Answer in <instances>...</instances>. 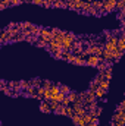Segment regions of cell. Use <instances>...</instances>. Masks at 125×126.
Here are the masks:
<instances>
[{"label":"cell","mask_w":125,"mask_h":126,"mask_svg":"<svg viewBox=\"0 0 125 126\" xmlns=\"http://www.w3.org/2000/svg\"><path fill=\"white\" fill-rule=\"evenodd\" d=\"M116 4H118V0H103V12L109 13L116 10Z\"/></svg>","instance_id":"cell-1"},{"label":"cell","mask_w":125,"mask_h":126,"mask_svg":"<svg viewBox=\"0 0 125 126\" xmlns=\"http://www.w3.org/2000/svg\"><path fill=\"white\" fill-rule=\"evenodd\" d=\"M102 60H103V59H100V57H97V56L93 54V56H88V57H87V64H88V66H93V67H97Z\"/></svg>","instance_id":"cell-2"},{"label":"cell","mask_w":125,"mask_h":126,"mask_svg":"<svg viewBox=\"0 0 125 126\" xmlns=\"http://www.w3.org/2000/svg\"><path fill=\"white\" fill-rule=\"evenodd\" d=\"M40 110H41L43 113H52V109H50V101L43 100V101L40 103Z\"/></svg>","instance_id":"cell-3"},{"label":"cell","mask_w":125,"mask_h":126,"mask_svg":"<svg viewBox=\"0 0 125 126\" xmlns=\"http://www.w3.org/2000/svg\"><path fill=\"white\" fill-rule=\"evenodd\" d=\"M94 101H97V97H96V93L94 91H87L85 93V104H90V103H94Z\"/></svg>","instance_id":"cell-4"},{"label":"cell","mask_w":125,"mask_h":126,"mask_svg":"<svg viewBox=\"0 0 125 126\" xmlns=\"http://www.w3.org/2000/svg\"><path fill=\"white\" fill-rule=\"evenodd\" d=\"M63 116H66V117H74L75 116V111H74V107L72 106H65V110H63Z\"/></svg>","instance_id":"cell-5"},{"label":"cell","mask_w":125,"mask_h":126,"mask_svg":"<svg viewBox=\"0 0 125 126\" xmlns=\"http://www.w3.org/2000/svg\"><path fill=\"white\" fill-rule=\"evenodd\" d=\"M74 64H78V66L87 64V57H85L84 54H78V56L75 57V62H74Z\"/></svg>","instance_id":"cell-6"},{"label":"cell","mask_w":125,"mask_h":126,"mask_svg":"<svg viewBox=\"0 0 125 126\" xmlns=\"http://www.w3.org/2000/svg\"><path fill=\"white\" fill-rule=\"evenodd\" d=\"M118 50L119 51H124L125 53V35H121L119 38H118Z\"/></svg>","instance_id":"cell-7"},{"label":"cell","mask_w":125,"mask_h":126,"mask_svg":"<svg viewBox=\"0 0 125 126\" xmlns=\"http://www.w3.org/2000/svg\"><path fill=\"white\" fill-rule=\"evenodd\" d=\"M78 97H80V94H78V93H74V91H71V93L68 94V98H69L71 104H75L77 100H78Z\"/></svg>","instance_id":"cell-8"},{"label":"cell","mask_w":125,"mask_h":126,"mask_svg":"<svg viewBox=\"0 0 125 126\" xmlns=\"http://www.w3.org/2000/svg\"><path fill=\"white\" fill-rule=\"evenodd\" d=\"M103 75H104V79L110 81V79H112V67H109V69L103 70Z\"/></svg>","instance_id":"cell-9"},{"label":"cell","mask_w":125,"mask_h":126,"mask_svg":"<svg viewBox=\"0 0 125 126\" xmlns=\"http://www.w3.org/2000/svg\"><path fill=\"white\" fill-rule=\"evenodd\" d=\"M100 88L107 93V90H109V81H107V79H103V81L100 82Z\"/></svg>","instance_id":"cell-10"},{"label":"cell","mask_w":125,"mask_h":126,"mask_svg":"<svg viewBox=\"0 0 125 126\" xmlns=\"http://www.w3.org/2000/svg\"><path fill=\"white\" fill-rule=\"evenodd\" d=\"M59 106H61V103H58V101H50V109H52L53 113L59 109Z\"/></svg>","instance_id":"cell-11"},{"label":"cell","mask_w":125,"mask_h":126,"mask_svg":"<svg viewBox=\"0 0 125 126\" xmlns=\"http://www.w3.org/2000/svg\"><path fill=\"white\" fill-rule=\"evenodd\" d=\"M106 95V91L104 90H102V88H99L97 91H96V97L97 98H100V100H103V97Z\"/></svg>","instance_id":"cell-12"},{"label":"cell","mask_w":125,"mask_h":126,"mask_svg":"<svg viewBox=\"0 0 125 126\" xmlns=\"http://www.w3.org/2000/svg\"><path fill=\"white\" fill-rule=\"evenodd\" d=\"M53 85H55V84H53V82H50V81H43V84H41V87H43V88H46V90H50Z\"/></svg>","instance_id":"cell-13"},{"label":"cell","mask_w":125,"mask_h":126,"mask_svg":"<svg viewBox=\"0 0 125 126\" xmlns=\"http://www.w3.org/2000/svg\"><path fill=\"white\" fill-rule=\"evenodd\" d=\"M59 88H61V93H63V94H66V95L71 93V88L68 85H59Z\"/></svg>","instance_id":"cell-14"},{"label":"cell","mask_w":125,"mask_h":126,"mask_svg":"<svg viewBox=\"0 0 125 126\" xmlns=\"http://www.w3.org/2000/svg\"><path fill=\"white\" fill-rule=\"evenodd\" d=\"M124 9H125V0H118L116 10H124Z\"/></svg>","instance_id":"cell-15"},{"label":"cell","mask_w":125,"mask_h":126,"mask_svg":"<svg viewBox=\"0 0 125 126\" xmlns=\"http://www.w3.org/2000/svg\"><path fill=\"white\" fill-rule=\"evenodd\" d=\"M118 19H119V21H124V19H125V9H124V10H119Z\"/></svg>","instance_id":"cell-16"},{"label":"cell","mask_w":125,"mask_h":126,"mask_svg":"<svg viewBox=\"0 0 125 126\" xmlns=\"http://www.w3.org/2000/svg\"><path fill=\"white\" fill-rule=\"evenodd\" d=\"M100 114H102V109H100V107H97V109H96V110H94L93 116H96V117H99V116H100Z\"/></svg>","instance_id":"cell-17"},{"label":"cell","mask_w":125,"mask_h":126,"mask_svg":"<svg viewBox=\"0 0 125 126\" xmlns=\"http://www.w3.org/2000/svg\"><path fill=\"white\" fill-rule=\"evenodd\" d=\"M22 3V0H10V4L12 6H16V4H21Z\"/></svg>","instance_id":"cell-18"},{"label":"cell","mask_w":125,"mask_h":126,"mask_svg":"<svg viewBox=\"0 0 125 126\" xmlns=\"http://www.w3.org/2000/svg\"><path fill=\"white\" fill-rule=\"evenodd\" d=\"M97 125H99L97 122H90V123H88V125H87V126H97Z\"/></svg>","instance_id":"cell-19"},{"label":"cell","mask_w":125,"mask_h":126,"mask_svg":"<svg viewBox=\"0 0 125 126\" xmlns=\"http://www.w3.org/2000/svg\"><path fill=\"white\" fill-rule=\"evenodd\" d=\"M119 106H121V107H124V109H125V100L122 101V103H121V104H119Z\"/></svg>","instance_id":"cell-20"},{"label":"cell","mask_w":125,"mask_h":126,"mask_svg":"<svg viewBox=\"0 0 125 126\" xmlns=\"http://www.w3.org/2000/svg\"><path fill=\"white\" fill-rule=\"evenodd\" d=\"M121 31H122V30H121ZM122 35H125V32H122Z\"/></svg>","instance_id":"cell-21"},{"label":"cell","mask_w":125,"mask_h":126,"mask_svg":"<svg viewBox=\"0 0 125 126\" xmlns=\"http://www.w3.org/2000/svg\"><path fill=\"white\" fill-rule=\"evenodd\" d=\"M113 126H115V125H113Z\"/></svg>","instance_id":"cell-22"}]
</instances>
